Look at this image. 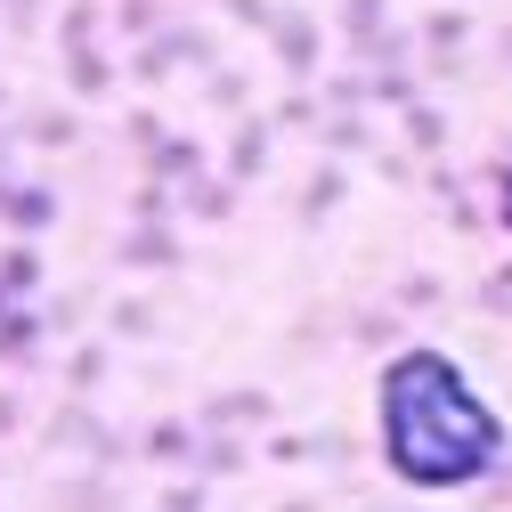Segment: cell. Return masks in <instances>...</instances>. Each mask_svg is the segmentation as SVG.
<instances>
[{
  "mask_svg": "<svg viewBox=\"0 0 512 512\" xmlns=\"http://www.w3.org/2000/svg\"><path fill=\"white\" fill-rule=\"evenodd\" d=\"M382 447L415 488H464L496 464L504 431L439 350H407L382 374Z\"/></svg>",
  "mask_w": 512,
  "mask_h": 512,
  "instance_id": "obj_1",
  "label": "cell"
}]
</instances>
